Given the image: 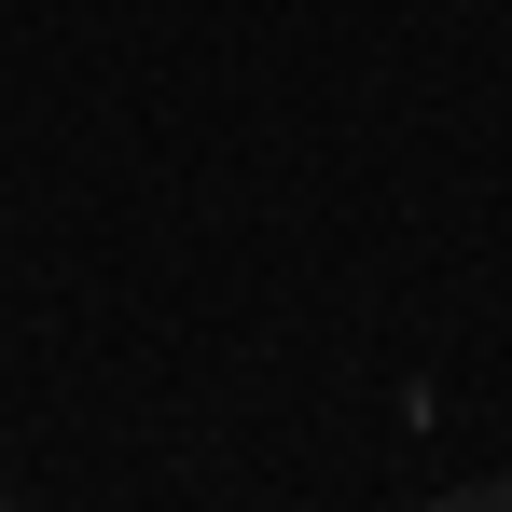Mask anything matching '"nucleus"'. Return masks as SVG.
Wrapping results in <instances>:
<instances>
[{"label":"nucleus","mask_w":512,"mask_h":512,"mask_svg":"<svg viewBox=\"0 0 512 512\" xmlns=\"http://www.w3.org/2000/svg\"><path fill=\"white\" fill-rule=\"evenodd\" d=\"M0 512H14V499H0Z\"/></svg>","instance_id":"obj_2"},{"label":"nucleus","mask_w":512,"mask_h":512,"mask_svg":"<svg viewBox=\"0 0 512 512\" xmlns=\"http://www.w3.org/2000/svg\"><path fill=\"white\" fill-rule=\"evenodd\" d=\"M429 512H512V485H443Z\"/></svg>","instance_id":"obj_1"}]
</instances>
